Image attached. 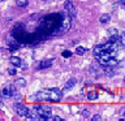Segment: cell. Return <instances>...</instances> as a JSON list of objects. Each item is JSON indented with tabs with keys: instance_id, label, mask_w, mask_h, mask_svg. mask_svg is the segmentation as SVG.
<instances>
[{
	"instance_id": "1",
	"label": "cell",
	"mask_w": 125,
	"mask_h": 121,
	"mask_svg": "<svg viewBox=\"0 0 125 121\" xmlns=\"http://www.w3.org/2000/svg\"><path fill=\"white\" fill-rule=\"evenodd\" d=\"M34 98L39 101H60L61 98H62V91L60 89H46V90H42V91L37 92L34 95Z\"/></svg>"
},
{
	"instance_id": "2",
	"label": "cell",
	"mask_w": 125,
	"mask_h": 121,
	"mask_svg": "<svg viewBox=\"0 0 125 121\" xmlns=\"http://www.w3.org/2000/svg\"><path fill=\"white\" fill-rule=\"evenodd\" d=\"M34 109L43 117V120L52 121L53 115H52V109H51L50 107H47V105H35Z\"/></svg>"
},
{
	"instance_id": "3",
	"label": "cell",
	"mask_w": 125,
	"mask_h": 121,
	"mask_svg": "<svg viewBox=\"0 0 125 121\" xmlns=\"http://www.w3.org/2000/svg\"><path fill=\"white\" fill-rule=\"evenodd\" d=\"M70 25H72V17L66 13L64 16V18H62V22H61V26L59 27V30H57V34H64L66 33L69 29H70ZM56 34V35H57Z\"/></svg>"
},
{
	"instance_id": "4",
	"label": "cell",
	"mask_w": 125,
	"mask_h": 121,
	"mask_svg": "<svg viewBox=\"0 0 125 121\" xmlns=\"http://www.w3.org/2000/svg\"><path fill=\"white\" fill-rule=\"evenodd\" d=\"M14 111H16V113H17L18 116H21V117H27V115L30 113L29 108L25 107L23 104H21L20 101H16V104H14Z\"/></svg>"
},
{
	"instance_id": "5",
	"label": "cell",
	"mask_w": 125,
	"mask_h": 121,
	"mask_svg": "<svg viewBox=\"0 0 125 121\" xmlns=\"http://www.w3.org/2000/svg\"><path fill=\"white\" fill-rule=\"evenodd\" d=\"M64 9H65V12H66V13H68L72 18L76 17L77 9H76V5L73 4V1H70V0H66V1L64 3Z\"/></svg>"
},
{
	"instance_id": "6",
	"label": "cell",
	"mask_w": 125,
	"mask_h": 121,
	"mask_svg": "<svg viewBox=\"0 0 125 121\" xmlns=\"http://www.w3.org/2000/svg\"><path fill=\"white\" fill-rule=\"evenodd\" d=\"M9 61H10V64H12V65H13V66H17V68H22V69H26V68H27L26 62L23 61L22 59H20V57H16V56H10Z\"/></svg>"
},
{
	"instance_id": "7",
	"label": "cell",
	"mask_w": 125,
	"mask_h": 121,
	"mask_svg": "<svg viewBox=\"0 0 125 121\" xmlns=\"http://www.w3.org/2000/svg\"><path fill=\"white\" fill-rule=\"evenodd\" d=\"M53 61H55V59H47V60L41 61V64H39V69H47V68H50V66L53 64Z\"/></svg>"
},
{
	"instance_id": "8",
	"label": "cell",
	"mask_w": 125,
	"mask_h": 121,
	"mask_svg": "<svg viewBox=\"0 0 125 121\" xmlns=\"http://www.w3.org/2000/svg\"><path fill=\"white\" fill-rule=\"evenodd\" d=\"M76 83H77L76 78H70V80H69V81L65 83V86H64V91H68V90L73 89L74 86H76Z\"/></svg>"
},
{
	"instance_id": "9",
	"label": "cell",
	"mask_w": 125,
	"mask_h": 121,
	"mask_svg": "<svg viewBox=\"0 0 125 121\" xmlns=\"http://www.w3.org/2000/svg\"><path fill=\"white\" fill-rule=\"evenodd\" d=\"M109 18H111V16H109V14H107V13H105V14H102L100 17H99V22L103 23V25H105V23L109 22Z\"/></svg>"
},
{
	"instance_id": "10",
	"label": "cell",
	"mask_w": 125,
	"mask_h": 121,
	"mask_svg": "<svg viewBox=\"0 0 125 121\" xmlns=\"http://www.w3.org/2000/svg\"><path fill=\"white\" fill-rule=\"evenodd\" d=\"M104 73H105V76H108V77H113L116 74L113 72V66H104Z\"/></svg>"
},
{
	"instance_id": "11",
	"label": "cell",
	"mask_w": 125,
	"mask_h": 121,
	"mask_svg": "<svg viewBox=\"0 0 125 121\" xmlns=\"http://www.w3.org/2000/svg\"><path fill=\"white\" fill-rule=\"evenodd\" d=\"M14 85L17 86L18 89H21V87H25V86H26V81L23 80V78H18V80L14 82Z\"/></svg>"
},
{
	"instance_id": "12",
	"label": "cell",
	"mask_w": 125,
	"mask_h": 121,
	"mask_svg": "<svg viewBox=\"0 0 125 121\" xmlns=\"http://www.w3.org/2000/svg\"><path fill=\"white\" fill-rule=\"evenodd\" d=\"M116 65H117V60L113 59V57L109 59V60L107 61V64H105V66H116Z\"/></svg>"
},
{
	"instance_id": "13",
	"label": "cell",
	"mask_w": 125,
	"mask_h": 121,
	"mask_svg": "<svg viewBox=\"0 0 125 121\" xmlns=\"http://www.w3.org/2000/svg\"><path fill=\"white\" fill-rule=\"evenodd\" d=\"M16 4H17L18 7H27L29 1H27V0H16Z\"/></svg>"
},
{
	"instance_id": "14",
	"label": "cell",
	"mask_w": 125,
	"mask_h": 121,
	"mask_svg": "<svg viewBox=\"0 0 125 121\" xmlns=\"http://www.w3.org/2000/svg\"><path fill=\"white\" fill-rule=\"evenodd\" d=\"M3 98H10V92H9V89H8V86L3 89Z\"/></svg>"
},
{
	"instance_id": "15",
	"label": "cell",
	"mask_w": 125,
	"mask_h": 121,
	"mask_svg": "<svg viewBox=\"0 0 125 121\" xmlns=\"http://www.w3.org/2000/svg\"><path fill=\"white\" fill-rule=\"evenodd\" d=\"M86 51H87V50H86L85 47H77V48H76V53L77 55H83Z\"/></svg>"
},
{
	"instance_id": "16",
	"label": "cell",
	"mask_w": 125,
	"mask_h": 121,
	"mask_svg": "<svg viewBox=\"0 0 125 121\" xmlns=\"http://www.w3.org/2000/svg\"><path fill=\"white\" fill-rule=\"evenodd\" d=\"M87 98H89V100H95L96 98H98V94L96 92H89L87 94Z\"/></svg>"
},
{
	"instance_id": "17",
	"label": "cell",
	"mask_w": 125,
	"mask_h": 121,
	"mask_svg": "<svg viewBox=\"0 0 125 121\" xmlns=\"http://www.w3.org/2000/svg\"><path fill=\"white\" fill-rule=\"evenodd\" d=\"M72 56V52H70V51H62V57H70Z\"/></svg>"
},
{
	"instance_id": "18",
	"label": "cell",
	"mask_w": 125,
	"mask_h": 121,
	"mask_svg": "<svg viewBox=\"0 0 125 121\" xmlns=\"http://www.w3.org/2000/svg\"><path fill=\"white\" fill-rule=\"evenodd\" d=\"M81 116H82V117H85V119H86V117H89V116H90V111H87V109L82 111V112H81Z\"/></svg>"
},
{
	"instance_id": "19",
	"label": "cell",
	"mask_w": 125,
	"mask_h": 121,
	"mask_svg": "<svg viewBox=\"0 0 125 121\" xmlns=\"http://www.w3.org/2000/svg\"><path fill=\"white\" fill-rule=\"evenodd\" d=\"M108 34L109 35H117V34H119V31H117V29H109Z\"/></svg>"
},
{
	"instance_id": "20",
	"label": "cell",
	"mask_w": 125,
	"mask_h": 121,
	"mask_svg": "<svg viewBox=\"0 0 125 121\" xmlns=\"http://www.w3.org/2000/svg\"><path fill=\"white\" fill-rule=\"evenodd\" d=\"M8 73H9L10 76H14V74L17 73V72H16V69H14V68H9V69H8Z\"/></svg>"
},
{
	"instance_id": "21",
	"label": "cell",
	"mask_w": 125,
	"mask_h": 121,
	"mask_svg": "<svg viewBox=\"0 0 125 121\" xmlns=\"http://www.w3.org/2000/svg\"><path fill=\"white\" fill-rule=\"evenodd\" d=\"M120 39H121V44L125 46V33H123V34L120 35Z\"/></svg>"
},
{
	"instance_id": "22",
	"label": "cell",
	"mask_w": 125,
	"mask_h": 121,
	"mask_svg": "<svg viewBox=\"0 0 125 121\" xmlns=\"http://www.w3.org/2000/svg\"><path fill=\"white\" fill-rule=\"evenodd\" d=\"M100 120H102V116H100V115L93 116V121H100Z\"/></svg>"
},
{
	"instance_id": "23",
	"label": "cell",
	"mask_w": 125,
	"mask_h": 121,
	"mask_svg": "<svg viewBox=\"0 0 125 121\" xmlns=\"http://www.w3.org/2000/svg\"><path fill=\"white\" fill-rule=\"evenodd\" d=\"M14 99H16V101H20V100L22 99V96H21V95H20V94L17 92V94H16V95H14Z\"/></svg>"
},
{
	"instance_id": "24",
	"label": "cell",
	"mask_w": 125,
	"mask_h": 121,
	"mask_svg": "<svg viewBox=\"0 0 125 121\" xmlns=\"http://www.w3.org/2000/svg\"><path fill=\"white\" fill-rule=\"evenodd\" d=\"M52 120H53V121H61V117H59V116H53V117H52Z\"/></svg>"
},
{
	"instance_id": "25",
	"label": "cell",
	"mask_w": 125,
	"mask_h": 121,
	"mask_svg": "<svg viewBox=\"0 0 125 121\" xmlns=\"http://www.w3.org/2000/svg\"><path fill=\"white\" fill-rule=\"evenodd\" d=\"M124 82H125V77H124Z\"/></svg>"
},
{
	"instance_id": "26",
	"label": "cell",
	"mask_w": 125,
	"mask_h": 121,
	"mask_svg": "<svg viewBox=\"0 0 125 121\" xmlns=\"http://www.w3.org/2000/svg\"><path fill=\"white\" fill-rule=\"evenodd\" d=\"M1 1H4V0H1Z\"/></svg>"
},
{
	"instance_id": "27",
	"label": "cell",
	"mask_w": 125,
	"mask_h": 121,
	"mask_svg": "<svg viewBox=\"0 0 125 121\" xmlns=\"http://www.w3.org/2000/svg\"><path fill=\"white\" fill-rule=\"evenodd\" d=\"M124 65H125V62H124Z\"/></svg>"
},
{
	"instance_id": "28",
	"label": "cell",
	"mask_w": 125,
	"mask_h": 121,
	"mask_svg": "<svg viewBox=\"0 0 125 121\" xmlns=\"http://www.w3.org/2000/svg\"><path fill=\"white\" fill-rule=\"evenodd\" d=\"M44 1H46V0H44Z\"/></svg>"
}]
</instances>
